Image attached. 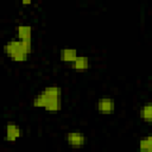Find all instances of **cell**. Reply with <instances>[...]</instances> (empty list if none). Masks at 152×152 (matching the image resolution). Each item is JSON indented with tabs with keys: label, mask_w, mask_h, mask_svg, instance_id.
<instances>
[{
	"label": "cell",
	"mask_w": 152,
	"mask_h": 152,
	"mask_svg": "<svg viewBox=\"0 0 152 152\" xmlns=\"http://www.w3.org/2000/svg\"><path fill=\"white\" fill-rule=\"evenodd\" d=\"M140 118L146 122H152V102L142 104L140 108Z\"/></svg>",
	"instance_id": "9c48e42d"
},
{
	"label": "cell",
	"mask_w": 152,
	"mask_h": 152,
	"mask_svg": "<svg viewBox=\"0 0 152 152\" xmlns=\"http://www.w3.org/2000/svg\"><path fill=\"white\" fill-rule=\"evenodd\" d=\"M86 141H87L86 137L78 131H71L66 134V142L71 147H75V148L82 147L86 144Z\"/></svg>",
	"instance_id": "3957f363"
},
{
	"label": "cell",
	"mask_w": 152,
	"mask_h": 152,
	"mask_svg": "<svg viewBox=\"0 0 152 152\" xmlns=\"http://www.w3.org/2000/svg\"><path fill=\"white\" fill-rule=\"evenodd\" d=\"M31 43L21 42L20 39H13L4 45L5 53L14 62H24L27 59L31 52Z\"/></svg>",
	"instance_id": "6da1fadb"
},
{
	"label": "cell",
	"mask_w": 152,
	"mask_h": 152,
	"mask_svg": "<svg viewBox=\"0 0 152 152\" xmlns=\"http://www.w3.org/2000/svg\"><path fill=\"white\" fill-rule=\"evenodd\" d=\"M23 132L21 129L14 124V122H8L6 125V134H5V139L7 141H15L19 137H21Z\"/></svg>",
	"instance_id": "5b68a950"
},
{
	"label": "cell",
	"mask_w": 152,
	"mask_h": 152,
	"mask_svg": "<svg viewBox=\"0 0 152 152\" xmlns=\"http://www.w3.org/2000/svg\"><path fill=\"white\" fill-rule=\"evenodd\" d=\"M114 107H115V103L109 97H102L97 101V110L103 114L112 113L114 110Z\"/></svg>",
	"instance_id": "8992f818"
},
{
	"label": "cell",
	"mask_w": 152,
	"mask_h": 152,
	"mask_svg": "<svg viewBox=\"0 0 152 152\" xmlns=\"http://www.w3.org/2000/svg\"><path fill=\"white\" fill-rule=\"evenodd\" d=\"M150 152H152V148H151V150H150Z\"/></svg>",
	"instance_id": "4fadbf2b"
},
{
	"label": "cell",
	"mask_w": 152,
	"mask_h": 152,
	"mask_svg": "<svg viewBox=\"0 0 152 152\" xmlns=\"http://www.w3.org/2000/svg\"><path fill=\"white\" fill-rule=\"evenodd\" d=\"M59 57L63 62H69V63H72L77 57V51L75 49H70V48H65V49H62L61 50V53H59Z\"/></svg>",
	"instance_id": "52a82bcc"
},
{
	"label": "cell",
	"mask_w": 152,
	"mask_h": 152,
	"mask_svg": "<svg viewBox=\"0 0 152 152\" xmlns=\"http://www.w3.org/2000/svg\"><path fill=\"white\" fill-rule=\"evenodd\" d=\"M39 96L43 100V103H44V107H45V104L48 102H50V101L61 100V97H62V89L59 87H56V86L46 87L45 89H43L40 91Z\"/></svg>",
	"instance_id": "7a4b0ae2"
},
{
	"label": "cell",
	"mask_w": 152,
	"mask_h": 152,
	"mask_svg": "<svg viewBox=\"0 0 152 152\" xmlns=\"http://www.w3.org/2000/svg\"><path fill=\"white\" fill-rule=\"evenodd\" d=\"M15 32H17V37L18 39H20L21 42L25 43H31L32 44V28L30 25H18L15 27Z\"/></svg>",
	"instance_id": "277c9868"
},
{
	"label": "cell",
	"mask_w": 152,
	"mask_h": 152,
	"mask_svg": "<svg viewBox=\"0 0 152 152\" xmlns=\"http://www.w3.org/2000/svg\"><path fill=\"white\" fill-rule=\"evenodd\" d=\"M151 150V144L147 138H142L139 142V152H150Z\"/></svg>",
	"instance_id": "30bf717a"
},
{
	"label": "cell",
	"mask_w": 152,
	"mask_h": 152,
	"mask_svg": "<svg viewBox=\"0 0 152 152\" xmlns=\"http://www.w3.org/2000/svg\"><path fill=\"white\" fill-rule=\"evenodd\" d=\"M30 2H31L30 0H24V1H23V4H30Z\"/></svg>",
	"instance_id": "7c38bea8"
},
{
	"label": "cell",
	"mask_w": 152,
	"mask_h": 152,
	"mask_svg": "<svg viewBox=\"0 0 152 152\" xmlns=\"http://www.w3.org/2000/svg\"><path fill=\"white\" fill-rule=\"evenodd\" d=\"M71 68L74 70H77V71L87 70L89 68V59H88V57H86V56H78L71 63Z\"/></svg>",
	"instance_id": "ba28073f"
},
{
	"label": "cell",
	"mask_w": 152,
	"mask_h": 152,
	"mask_svg": "<svg viewBox=\"0 0 152 152\" xmlns=\"http://www.w3.org/2000/svg\"><path fill=\"white\" fill-rule=\"evenodd\" d=\"M147 139H148V141H150V144H151V148H152V135H148V137H146Z\"/></svg>",
	"instance_id": "8fae6325"
}]
</instances>
